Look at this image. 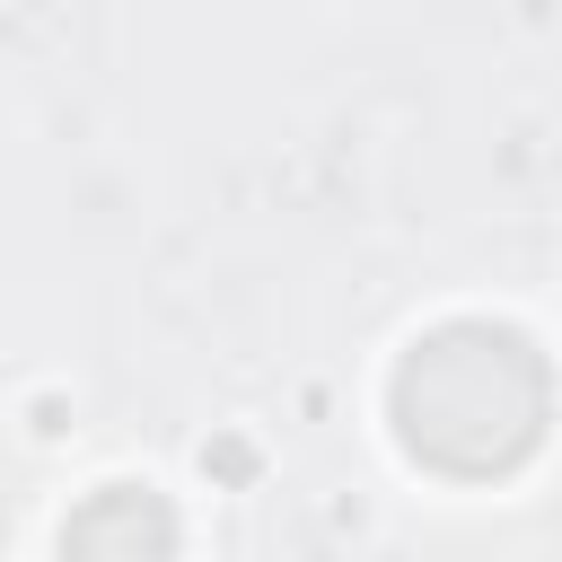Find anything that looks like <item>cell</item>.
<instances>
[{"label": "cell", "mask_w": 562, "mask_h": 562, "mask_svg": "<svg viewBox=\"0 0 562 562\" xmlns=\"http://www.w3.org/2000/svg\"><path fill=\"white\" fill-rule=\"evenodd\" d=\"M544 360L509 325H439L395 369V430L439 474H509L544 439Z\"/></svg>", "instance_id": "obj_1"}]
</instances>
